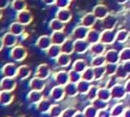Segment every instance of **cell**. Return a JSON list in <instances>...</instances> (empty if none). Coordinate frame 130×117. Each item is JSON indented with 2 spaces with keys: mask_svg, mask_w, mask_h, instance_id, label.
Wrapping results in <instances>:
<instances>
[{
  "mask_svg": "<svg viewBox=\"0 0 130 117\" xmlns=\"http://www.w3.org/2000/svg\"><path fill=\"white\" fill-rule=\"evenodd\" d=\"M28 55V52L26 48L21 45H16L10 51L11 58L15 61L20 62L25 59Z\"/></svg>",
  "mask_w": 130,
  "mask_h": 117,
  "instance_id": "6da1fadb",
  "label": "cell"
},
{
  "mask_svg": "<svg viewBox=\"0 0 130 117\" xmlns=\"http://www.w3.org/2000/svg\"><path fill=\"white\" fill-rule=\"evenodd\" d=\"M32 20H34V16H32L31 11L27 9L19 11L16 14V21L22 24L24 26L28 25L29 24H31Z\"/></svg>",
  "mask_w": 130,
  "mask_h": 117,
  "instance_id": "7a4b0ae2",
  "label": "cell"
},
{
  "mask_svg": "<svg viewBox=\"0 0 130 117\" xmlns=\"http://www.w3.org/2000/svg\"><path fill=\"white\" fill-rule=\"evenodd\" d=\"M17 71L18 67L14 63H7L2 68V74L5 77H15Z\"/></svg>",
  "mask_w": 130,
  "mask_h": 117,
  "instance_id": "3957f363",
  "label": "cell"
},
{
  "mask_svg": "<svg viewBox=\"0 0 130 117\" xmlns=\"http://www.w3.org/2000/svg\"><path fill=\"white\" fill-rule=\"evenodd\" d=\"M97 20H104L107 15H110V11L108 7L104 4H98L93 7V11Z\"/></svg>",
  "mask_w": 130,
  "mask_h": 117,
  "instance_id": "277c9868",
  "label": "cell"
},
{
  "mask_svg": "<svg viewBox=\"0 0 130 117\" xmlns=\"http://www.w3.org/2000/svg\"><path fill=\"white\" fill-rule=\"evenodd\" d=\"M16 87V80L15 77H4L0 80V89L2 90L12 92Z\"/></svg>",
  "mask_w": 130,
  "mask_h": 117,
  "instance_id": "5b68a950",
  "label": "cell"
},
{
  "mask_svg": "<svg viewBox=\"0 0 130 117\" xmlns=\"http://www.w3.org/2000/svg\"><path fill=\"white\" fill-rule=\"evenodd\" d=\"M3 45L5 47L7 48H13L14 46H16L18 42V38L17 36L12 34L10 32H7L3 36Z\"/></svg>",
  "mask_w": 130,
  "mask_h": 117,
  "instance_id": "8992f818",
  "label": "cell"
},
{
  "mask_svg": "<svg viewBox=\"0 0 130 117\" xmlns=\"http://www.w3.org/2000/svg\"><path fill=\"white\" fill-rule=\"evenodd\" d=\"M116 40V34L113 30L105 29L101 33L100 41L103 44H112Z\"/></svg>",
  "mask_w": 130,
  "mask_h": 117,
  "instance_id": "52a82bcc",
  "label": "cell"
},
{
  "mask_svg": "<svg viewBox=\"0 0 130 117\" xmlns=\"http://www.w3.org/2000/svg\"><path fill=\"white\" fill-rule=\"evenodd\" d=\"M89 32V29L83 25H79L76 27L72 31V37L76 40H83L87 38Z\"/></svg>",
  "mask_w": 130,
  "mask_h": 117,
  "instance_id": "ba28073f",
  "label": "cell"
},
{
  "mask_svg": "<svg viewBox=\"0 0 130 117\" xmlns=\"http://www.w3.org/2000/svg\"><path fill=\"white\" fill-rule=\"evenodd\" d=\"M55 18L59 20L60 21L66 24L69 22L72 18V13L68 8H63L59 9L55 14Z\"/></svg>",
  "mask_w": 130,
  "mask_h": 117,
  "instance_id": "9c48e42d",
  "label": "cell"
},
{
  "mask_svg": "<svg viewBox=\"0 0 130 117\" xmlns=\"http://www.w3.org/2000/svg\"><path fill=\"white\" fill-rule=\"evenodd\" d=\"M36 45L39 49L42 51H46L49 47L52 45V41L51 36L42 35L38 38V41L36 42Z\"/></svg>",
  "mask_w": 130,
  "mask_h": 117,
  "instance_id": "30bf717a",
  "label": "cell"
},
{
  "mask_svg": "<svg viewBox=\"0 0 130 117\" xmlns=\"http://www.w3.org/2000/svg\"><path fill=\"white\" fill-rule=\"evenodd\" d=\"M51 38L52 44L59 45V46H61L67 40V36L65 34L64 32H63V31L53 32Z\"/></svg>",
  "mask_w": 130,
  "mask_h": 117,
  "instance_id": "8fae6325",
  "label": "cell"
},
{
  "mask_svg": "<svg viewBox=\"0 0 130 117\" xmlns=\"http://www.w3.org/2000/svg\"><path fill=\"white\" fill-rule=\"evenodd\" d=\"M97 18L95 17V15H93V12H89L86 13L84 16L81 18L80 21V25H83L85 27L87 28H91L94 25V24L96 23Z\"/></svg>",
  "mask_w": 130,
  "mask_h": 117,
  "instance_id": "7c38bea8",
  "label": "cell"
},
{
  "mask_svg": "<svg viewBox=\"0 0 130 117\" xmlns=\"http://www.w3.org/2000/svg\"><path fill=\"white\" fill-rule=\"evenodd\" d=\"M24 31H25V26L18 21L12 22L9 25V32L12 34L17 36V37L22 35L24 33Z\"/></svg>",
  "mask_w": 130,
  "mask_h": 117,
  "instance_id": "4fadbf2b",
  "label": "cell"
},
{
  "mask_svg": "<svg viewBox=\"0 0 130 117\" xmlns=\"http://www.w3.org/2000/svg\"><path fill=\"white\" fill-rule=\"evenodd\" d=\"M50 68L46 63H42L38 67L36 72V76L41 79L46 80L49 76H50Z\"/></svg>",
  "mask_w": 130,
  "mask_h": 117,
  "instance_id": "5bb4252c",
  "label": "cell"
},
{
  "mask_svg": "<svg viewBox=\"0 0 130 117\" xmlns=\"http://www.w3.org/2000/svg\"><path fill=\"white\" fill-rule=\"evenodd\" d=\"M14 100V94L11 91L2 90L0 93V104L7 106L10 105Z\"/></svg>",
  "mask_w": 130,
  "mask_h": 117,
  "instance_id": "9a60e30c",
  "label": "cell"
},
{
  "mask_svg": "<svg viewBox=\"0 0 130 117\" xmlns=\"http://www.w3.org/2000/svg\"><path fill=\"white\" fill-rule=\"evenodd\" d=\"M89 43L86 40H76L74 42V51L79 54L85 53L89 49Z\"/></svg>",
  "mask_w": 130,
  "mask_h": 117,
  "instance_id": "2e32d148",
  "label": "cell"
},
{
  "mask_svg": "<svg viewBox=\"0 0 130 117\" xmlns=\"http://www.w3.org/2000/svg\"><path fill=\"white\" fill-rule=\"evenodd\" d=\"M29 86L32 89V90L42 91L45 88V81L43 79L35 76V77H34L30 80Z\"/></svg>",
  "mask_w": 130,
  "mask_h": 117,
  "instance_id": "e0dca14e",
  "label": "cell"
},
{
  "mask_svg": "<svg viewBox=\"0 0 130 117\" xmlns=\"http://www.w3.org/2000/svg\"><path fill=\"white\" fill-rule=\"evenodd\" d=\"M117 24V18L115 15H112L110 14L107 15L104 20H103V25L105 28V29L112 30L116 27Z\"/></svg>",
  "mask_w": 130,
  "mask_h": 117,
  "instance_id": "ac0fdd59",
  "label": "cell"
},
{
  "mask_svg": "<svg viewBox=\"0 0 130 117\" xmlns=\"http://www.w3.org/2000/svg\"><path fill=\"white\" fill-rule=\"evenodd\" d=\"M31 75V68L28 65H21L18 67L17 77L20 80H25Z\"/></svg>",
  "mask_w": 130,
  "mask_h": 117,
  "instance_id": "d6986e66",
  "label": "cell"
},
{
  "mask_svg": "<svg viewBox=\"0 0 130 117\" xmlns=\"http://www.w3.org/2000/svg\"><path fill=\"white\" fill-rule=\"evenodd\" d=\"M11 7L14 11L19 12V11L26 10L28 4L26 0H12L11 3Z\"/></svg>",
  "mask_w": 130,
  "mask_h": 117,
  "instance_id": "ffe728a7",
  "label": "cell"
},
{
  "mask_svg": "<svg viewBox=\"0 0 130 117\" xmlns=\"http://www.w3.org/2000/svg\"><path fill=\"white\" fill-rule=\"evenodd\" d=\"M61 46L59 45H52L46 50V54L51 59H57L61 54Z\"/></svg>",
  "mask_w": 130,
  "mask_h": 117,
  "instance_id": "44dd1931",
  "label": "cell"
},
{
  "mask_svg": "<svg viewBox=\"0 0 130 117\" xmlns=\"http://www.w3.org/2000/svg\"><path fill=\"white\" fill-rule=\"evenodd\" d=\"M101 37V33L96 29H90L87 35L86 41L89 44H95L98 43V42L100 40Z\"/></svg>",
  "mask_w": 130,
  "mask_h": 117,
  "instance_id": "7402d4cb",
  "label": "cell"
},
{
  "mask_svg": "<svg viewBox=\"0 0 130 117\" xmlns=\"http://www.w3.org/2000/svg\"><path fill=\"white\" fill-rule=\"evenodd\" d=\"M49 27H50V29L53 32L63 31L65 28V24L63 23L62 21H60L59 20L54 18L50 21V23H49Z\"/></svg>",
  "mask_w": 130,
  "mask_h": 117,
  "instance_id": "603a6c76",
  "label": "cell"
},
{
  "mask_svg": "<svg viewBox=\"0 0 130 117\" xmlns=\"http://www.w3.org/2000/svg\"><path fill=\"white\" fill-rule=\"evenodd\" d=\"M106 61L109 63H116L119 61L120 55L116 50H110L107 52L105 55Z\"/></svg>",
  "mask_w": 130,
  "mask_h": 117,
  "instance_id": "cb8c5ba5",
  "label": "cell"
},
{
  "mask_svg": "<svg viewBox=\"0 0 130 117\" xmlns=\"http://www.w3.org/2000/svg\"><path fill=\"white\" fill-rule=\"evenodd\" d=\"M60 46H61V51L63 54L69 55L72 53L73 51H74V43H73V42L71 39H67Z\"/></svg>",
  "mask_w": 130,
  "mask_h": 117,
  "instance_id": "d4e9b609",
  "label": "cell"
},
{
  "mask_svg": "<svg viewBox=\"0 0 130 117\" xmlns=\"http://www.w3.org/2000/svg\"><path fill=\"white\" fill-rule=\"evenodd\" d=\"M55 79L57 83L60 85V86H62V85H65L68 82L69 79V74L65 71H60L55 74Z\"/></svg>",
  "mask_w": 130,
  "mask_h": 117,
  "instance_id": "484cf974",
  "label": "cell"
},
{
  "mask_svg": "<svg viewBox=\"0 0 130 117\" xmlns=\"http://www.w3.org/2000/svg\"><path fill=\"white\" fill-rule=\"evenodd\" d=\"M42 98V94L41 91H37V90H32L29 92V94H28V98L29 100V102L32 103H37L41 101Z\"/></svg>",
  "mask_w": 130,
  "mask_h": 117,
  "instance_id": "4316f807",
  "label": "cell"
},
{
  "mask_svg": "<svg viewBox=\"0 0 130 117\" xmlns=\"http://www.w3.org/2000/svg\"><path fill=\"white\" fill-rule=\"evenodd\" d=\"M57 59V63L60 67H67L69 65V63L71 62V59L67 54L61 53L60 55L59 56Z\"/></svg>",
  "mask_w": 130,
  "mask_h": 117,
  "instance_id": "83f0119b",
  "label": "cell"
},
{
  "mask_svg": "<svg viewBox=\"0 0 130 117\" xmlns=\"http://www.w3.org/2000/svg\"><path fill=\"white\" fill-rule=\"evenodd\" d=\"M105 45L103 43H95L93 44V46H91V52L93 54L97 55H101L105 51Z\"/></svg>",
  "mask_w": 130,
  "mask_h": 117,
  "instance_id": "f1b7e54d",
  "label": "cell"
},
{
  "mask_svg": "<svg viewBox=\"0 0 130 117\" xmlns=\"http://www.w3.org/2000/svg\"><path fill=\"white\" fill-rule=\"evenodd\" d=\"M86 68V63L83 59H79L73 63V69L78 72H82Z\"/></svg>",
  "mask_w": 130,
  "mask_h": 117,
  "instance_id": "f546056e",
  "label": "cell"
},
{
  "mask_svg": "<svg viewBox=\"0 0 130 117\" xmlns=\"http://www.w3.org/2000/svg\"><path fill=\"white\" fill-rule=\"evenodd\" d=\"M128 36V32L127 30L125 29L119 30L116 33V40L119 42H124L127 40Z\"/></svg>",
  "mask_w": 130,
  "mask_h": 117,
  "instance_id": "4dcf8cb0",
  "label": "cell"
},
{
  "mask_svg": "<svg viewBox=\"0 0 130 117\" xmlns=\"http://www.w3.org/2000/svg\"><path fill=\"white\" fill-rule=\"evenodd\" d=\"M106 62V59H105V56H103V55H99L97 56L96 58H94L93 60H92V66L93 67H101L103 66V64L105 63Z\"/></svg>",
  "mask_w": 130,
  "mask_h": 117,
  "instance_id": "1f68e13d",
  "label": "cell"
},
{
  "mask_svg": "<svg viewBox=\"0 0 130 117\" xmlns=\"http://www.w3.org/2000/svg\"><path fill=\"white\" fill-rule=\"evenodd\" d=\"M72 0H56L55 5L58 7L59 9L68 8L70 6Z\"/></svg>",
  "mask_w": 130,
  "mask_h": 117,
  "instance_id": "d6a6232c",
  "label": "cell"
},
{
  "mask_svg": "<svg viewBox=\"0 0 130 117\" xmlns=\"http://www.w3.org/2000/svg\"><path fill=\"white\" fill-rule=\"evenodd\" d=\"M94 77V72L92 68H89L85 69L83 72V78L86 80H92L93 78Z\"/></svg>",
  "mask_w": 130,
  "mask_h": 117,
  "instance_id": "836d02e7",
  "label": "cell"
},
{
  "mask_svg": "<svg viewBox=\"0 0 130 117\" xmlns=\"http://www.w3.org/2000/svg\"><path fill=\"white\" fill-rule=\"evenodd\" d=\"M51 107V103L48 102L47 100H43L41 101V102L38 103V109L40 111H47Z\"/></svg>",
  "mask_w": 130,
  "mask_h": 117,
  "instance_id": "e575fe53",
  "label": "cell"
},
{
  "mask_svg": "<svg viewBox=\"0 0 130 117\" xmlns=\"http://www.w3.org/2000/svg\"><path fill=\"white\" fill-rule=\"evenodd\" d=\"M120 59L124 61H129L130 60V48H125L120 52Z\"/></svg>",
  "mask_w": 130,
  "mask_h": 117,
  "instance_id": "d590c367",
  "label": "cell"
},
{
  "mask_svg": "<svg viewBox=\"0 0 130 117\" xmlns=\"http://www.w3.org/2000/svg\"><path fill=\"white\" fill-rule=\"evenodd\" d=\"M63 95V89L61 87H55L51 90V96L55 99H58L61 98Z\"/></svg>",
  "mask_w": 130,
  "mask_h": 117,
  "instance_id": "8d00e7d4",
  "label": "cell"
},
{
  "mask_svg": "<svg viewBox=\"0 0 130 117\" xmlns=\"http://www.w3.org/2000/svg\"><path fill=\"white\" fill-rule=\"evenodd\" d=\"M106 69L103 66L101 67H96L94 69H93V72H94V77L96 79H99L102 76H103L104 72H105Z\"/></svg>",
  "mask_w": 130,
  "mask_h": 117,
  "instance_id": "74e56055",
  "label": "cell"
},
{
  "mask_svg": "<svg viewBox=\"0 0 130 117\" xmlns=\"http://www.w3.org/2000/svg\"><path fill=\"white\" fill-rule=\"evenodd\" d=\"M117 66L116 63H108L107 66H106V71L108 74L111 75V74H114L115 72L117 71Z\"/></svg>",
  "mask_w": 130,
  "mask_h": 117,
  "instance_id": "f35d334b",
  "label": "cell"
},
{
  "mask_svg": "<svg viewBox=\"0 0 130 117\" xmlns=\"http://www.w3.org/2000/svg\"><path fill=\"white\" fill-rule=\"evenodd\" d=\"M68 74H69V79H70L71 80H72V81H76V80H78L79 78L80 77V72H76L75 70L70 71V72H69Z\"/></svg>",
  "mask_w": 130,
  "mask_h": 117,
  "instance_id": "ab89813d",
  "label": "cell"
},
{
  "mask_svg": "<svg viewBox=\"0 0 130 117\" xmlns=\"http://www.w3.org/2000/svg\"><path fill=\"white\" fill-rule=\"evenodd\" d=\"M10 5V0H0V9L4 10Z\"/></svg>",
  "mask_w": 130,
  "mask_h": 117,
  "instance_id": "60d3db41",
  "label": "cell"
},
{
  "mask_svg": "<svg viewBox=\"0 0 130 117\" xmlns=\"http://www.w3.org/2000/svg\"><path fill=\"white\" fill-rule=\"evenodd\" d=\"M56 0H42V2L45 3L46 5L47 6H51V5H54L55 3Z\"/></svg>",
  "mask_w": 130,
  "mask_h": 117,
  "instance_id": "b9f144b4",
  "label": "cell"
},
{
  "mask_svg": "<svg viewBox=\"0 0 130 117\" xmlns=\"http://www.w3.org/2000/svg\"><path fill=\"white\" fill-rule=\"evenodd\" d=\"M124 68L127 72H130V61H127L124 63Z\"/></svg>",
  "mask_w": 130,
  "mask_h": 117,
  "instance_id": "7bdbcfd3",
  "label": "cell"
},
{
  "mask_svg": "<svg viewBox=\"0 0 130 117\" xmlns=\"http://www.w3.org/2000/svg\"><path fill=\"white\" fill-rule=\"evenodd\" d=\"M128 0H116V2L118 3V4H120V5H123V4H125L126 3H127Z\"/></svg>",
  "mask_w": 130,
  "mask_h": 117,
  "instance_id": "ee69618b",
  "label": "cell"
},
{
  "mask_svg": "<svg viewBox=\"0 0 130 117\" xmlns=\"http://www.w3.org/2000/svg\"><path fill=\"white\" fill-rule=\"evenodd\" d=\"M4 47V45H3V39L2 38H0V51L3 50V48Z\"/></svg>",
  "mask_w": 130,
  "mask_h": 117,
  "instance_id": "f6af8a7d",
  "label": "cell"
},
{
  "mask_svg": "<svg viewBox=\"0 0 130 117\" xmlns=\"http://www.w3.org/2000/svg\"><path fill=\"white\" fill-rule=\"evenodd\" d=\"M3 16V10L0 9V20H1Z\"/></svg>",
  "mask_w": 130,
  "mask_h": 117,
  "instance_id": "bcb514c9",
  "label": "cell"
},
{
  "mask_svg": "<svg viewBox=\"0 0 130 117\" xmlns=\"http://www.w3.org/2000/svg\"><path fill=\"white\" fill-rule=\"evenodd\" d=\"M1 91H2V90H1V89H0V93H1Z\"/></svg>",
  "mask_w": 130,
  "mask_h": 117,
  "instance_id": "7dc6e473",
  "label": "cell"
},
{
  "mask_svg": "<svg viewBox=\"0 0 130 117\" xmlns=\"http://www.w3.org/2000/svg\"><path fill=\"white\" fill-rule=\"evenodd\" d=\"M8 117H10V116H8Z\"/></svg>",
  "mask_w": 130,
  "mask_h": 117,
  "instance_id": "c3c4849f",
  "label": "cell"
}]
</instances>
